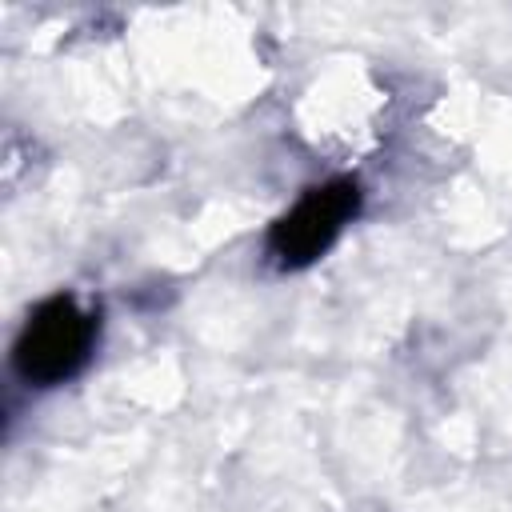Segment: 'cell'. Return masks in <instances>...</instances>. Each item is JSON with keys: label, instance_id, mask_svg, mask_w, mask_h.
I'll list each match as a JSON object with an SVG mask.
<instances>
[{"label": "cell", "instance_id": "1", "mask_svg": "<svg viewBox=\"0 0 512 512\" xmlns=\"http://www.w3.org/2000/svg\"><path fill=\"white\" fill-rule=\"evenodd\" d=\"M96 340V316L80 308L76 296H48L44 304L32 308L16 336V372L28 384H60L76 376L92 352Z\"/></svg>", "mask_w": 512, "mask_h": 512}, {"label": "cell", "instance_id": "2", "mask_svg": "<svg viewBox=\"0 0 512 512\" xmlns=\"http://www.w3.org/2000/svg\"><path fill=\"white\" fill-rule=\"evenodd\" d=\"M360 208V188L356 180H328L320 188H308L268 232V252L280 268H304L328 244L344 232V224Z\"/></svg>", "mask_w": 512, "mask_h": 512}]
</instances>
